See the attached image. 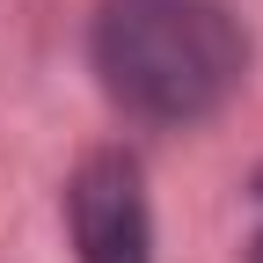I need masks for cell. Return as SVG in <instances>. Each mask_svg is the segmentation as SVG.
<instances>
[{
  "label": "cell",
  "instance_id": "obj_1",
  "mask_svg": "<svg viewBox=\"0 0 263 263\" xmlns=\"http://www.w3.org/2000/svg\"><path fill=\"white\" fill-rule=\"evenodd\" d=\"M249 37L219 0H103L95 73L132 117L190 124L241 88Z\"/></svg>",
  "mask_w": 263,
  "mask_h": 263
},
{
  "label": "cell",
  "instance_id": "obj_2",
  "mask_svg": "<svg viewBox=\"0 0 263 263\" xmlns=\"http://www.w3.org/2000/svg\"><path fill=\"white\" fill-rule=\"evenodd\" d=\"M73 241L81 263H154V234H146V190H139V161L132 154H88L73 190Z\"/></svg>",
  "mask_w": 263,
  "mask_h": 263
},
{
  "label": "cell",
  "instance_id": "obj_3",
  "mask_svg": "<svg viewBox=\"0 0 263 263\" xmlns=\"http://www.w3.org/2000/svg\"><path fill=\"white\" fill-rule=\"evenodd\" d=\"M249 263H263V234H256V256H249Z\"/></svg>",
  "mask_w": 263,
  "mask_h": 263
}]
</instances>
